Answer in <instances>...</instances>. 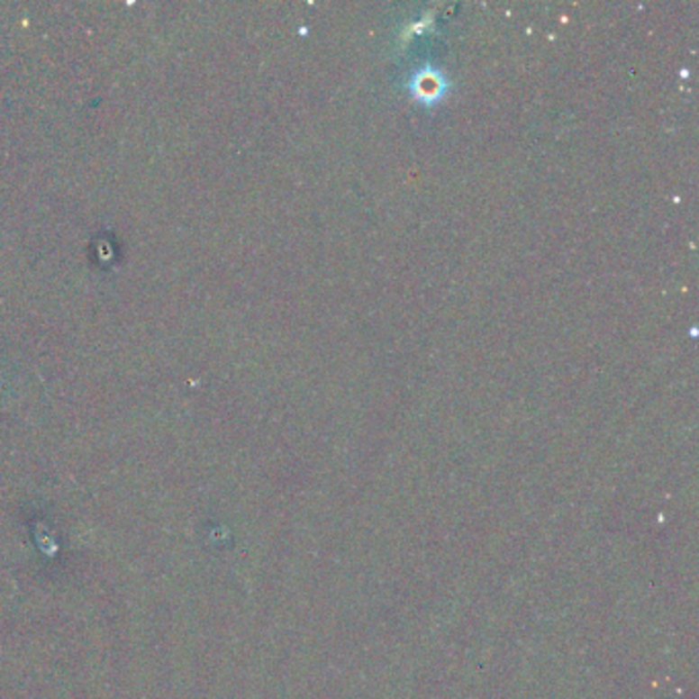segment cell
<instances>
[{
    "mask_svg": "<svg viewBox=\"0 0 699 699\" xmlns=\"http://www.w3.org/2000/svg\"><path fill=\"white\" fill-rule=\"evenodd\" d=\"M411 91L414 99H419L421 103H437L448 91V83H445L441 72L425 66V68L416 70L411 80Z\"/></svg>",
    "mask_w": 699,
    "mask_h": 699,
    "instance_id": "cell-1",
    "label": "cell"
}]
</instances>
